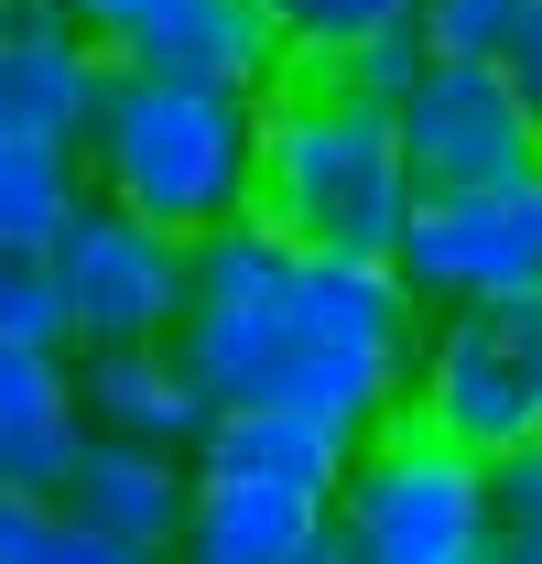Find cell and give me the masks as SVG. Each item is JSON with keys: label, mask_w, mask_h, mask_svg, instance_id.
Here are the masks:
<instances>
[{"label": "cell", "mask_w": 542, "mask_h": 564, "mask_svg": "<svg viewBox=\"0 0 542 564\" xmlns=\"http://www.w3.org/2000/svg\"><path fill=\"white\" fill-rule=\"evenodd\" d=\"M250 217H271L293 250L391 261V239L412 217V163H402V131H391V98L315 76V66H282V87H261Z\"/></svg>", "instance_id": "1"}, {"label": "cell", "mask_w": 542, "mask_h": 564, "mask_svg": "<svg viewBox=\"0 0 542 564\" xmlns=\"http://www.w3.org/2000/svg\"><path fill=\"white\" fill-rule=\"evenodd\" d=\"M76 207H87V152L44 131H0V250H55Z\"/></svg>", "instance_id": "17"}, {"label": "cell", "mask_w": 542, "mask_h": 564, "mask_svg": "<svg viewBox=\"0 0 542 564\" xmlns=\"http://www.w3.org/2000/svg\"><path fill=\"white\" fill-rule=\"evenodd\" d=\"M293 337L304 348H347L380 358V369H412V337H423V304L391 261H347V250H304L293 261Z\"/></svg>", "instance_id": "11"}, {"label": "cell", "mask_w": 542, "mask_h": 564, "mask_svg": "<svg viewBox=\"0 0 542 564\" xmlns=\"http://www.w3.org/2000/svg\"><path fill=\"white\" fill-rule=\"evenodd\" d=\"M391 131H402L412 196H467V185H521V174H542L532 98L510 87V66H488V55H423L412 87L391 98Z\"/></svg>", "instance_id": "6"}, {"label": "cell", "mask_w": 542, "mask_h": 564, "mask_svg": "<svg viewBox=\"0 0 542 564\" xmlns=\"http://www.w3.org/2000/svg\"><path fill=\"white\" fill-rule=\"evenodd\" d=\"M109 44L98 33H76L66 11H22L11 33H0V131H44V141H87L98 120V87H109Z\"/></svg>", "instance_id": "10"}, {"label": "cell", "mask_w": 542, "mask_h": 564, "mask_svg": "<svg viewBox=\"0 0 542 564\" xmlns=\"http://www.w3.org/2000/svg\"><path fill=\"white\" fill-rule=\"evenodd\" d=\"M0 337H22V348H76L66 293H55V272H44V250H0Z\"/></svg>", "instance_id": "21"}, {"label": "cell", "mask_w": 542, "mask_h": 564, "mask_svg": "<svg viewBox=\"0 0 542 564\" xmlns=\"http://www.w3.org/2000/svg\"><path fill=\"white\" fill-rule=\"evenodd\" d=\"M44 272H55V293H66L76 348L174 337V315H185V239L152 228V217H131V207H109L98 185H87V207L55 228Z\"/></svg>", "instance_id": "7"}, {"label": "cell", "mask_w": 542, "mask_h": 564, "mask_svg": "<svg viewBox=\"0 0 542 564\" xmlns=\"http://www.w3.org/2000/svg\"><path fill=\"white\" fill-rule=\"evenodd\" d=\"M44 11H66L76 33H98V44H109V33L131 22V0H44Z\"/></svg>", "instance_id": "25"}, {"label": "cell", "mask_w": 542, "mask_h": 564, "mask_svg": "<svg viewBox=\"0 0 542 564\" xmlns=\"http://www.w3.org/2000/svg\"><path fill=\"white\" fill-rule=\"evenodd\" d=\"M499 564H542V543H499Z\"/></svg>", "instance_id": "27"}, {"label": "cell", "mask_w": 542, "mask_h": 564, "mask_svg": "<svg viewBox=\"0 0 542 564\" xmlns=\"http://www.w3.org/2000/svg\"><path fill=\"white\" fill-rule=\"evenodd\" d=\"M499 66H510V87L532 98V120H542V0H532V22L510 33V55H499Z\"/></svg>", "instance_id": "24"}, {"label": "cell", "mask_w": 542, "mask_h": 564, "mask_svg": "<svg viewBox=\"0 0 542 564\" xmlns=\"http://www.w3.org/2000/svg\"><path fill=\"white\" fill-rule=\"evenodd\" d=\"M87 445V413H76V369L66 348H22L0 337V489H55Z\"/></svg>", "instance_id": "15"}, {"label": "cell", "mask_w": 542, "mask_h": 564, "mask_svg": "<svg viewBox=\"0 0 542 564\" xmlns=\"http://www.w3.org/2000/svg\"><path fill=\"white\" fill-rule=\"evenodd\" d=\"M477 564H499V543H488V554H477Z\"/></svg>", "instance_id": "29"}, {"label": "cell", "mask_w": 542, "mask_h": 564, "mask_svg": "<svg viewBox=\"0 0 542 564\" xmlns=\"http://www.w3.org/2000/svg\"><path fill=\"white\" fill-rule=\"evenodd\" d=\"M76 413H87V434H131V445H196L206 434V402L196 369L174 358V337H131V348H76Z\"/></svg>", "instance_id": "12"}, {"label": "cell", "mask_w": 542, "mask_h": 564, "mask_svg": "<svg viewBox=\"0 0 542 564\" xmlns=\"http://www.w3.org/2000/svg\"><path fill=\"white\" fill-rule=\"evenodd\" d=\"M391 272L412 282V304H510L542 282V174L521 185H467V196H412Z\"/></svg>", "instance_id": "8"}, {"label": "cell", "mask_w": 542, "mask_h": 564, "mask_svg": "<svg viewBox=\"0 0 542 564\" xmlns=\"http://www.w3.org/2000/svg\"><path fill=\"white\" fill-rule=\"evenodd\" d=\"M261 22H271V55H282V66L337 76L358 44L412 33V0H261Z\"/></svg>", "instance_id": "18"}, {"label": "cell", "mask_w": 542, "mask_h": 564, "mask_svg": "<svg viewBox=\"0 0 542 564\" xmlns=\"http://www.w3.org/2000/svg\"><path fill=\"white\" fill-rule=\"evenodd\" d=\"M337 532H347V554H358V564H477L488 543H499L488 467L456 456L445 434H423L412 413H391L380 434L347 445Z\"/></svg>", "instance_id": "4"}, {"label": "cell", "mask_w": 542, "mask_h": 564, "mask_svg": "<svg viewBox=\"0 0 542 564\" xmlns=\"http://www.w3.org/2000/svg\"><path fill=\"white\" fill-rule=\"evenodd\" d=\"M293 239L271 217H217L185 239V315H174V358L196 369L206 402H261L282 337H293Z\"/></svg>", "instance_id": "5"}, {"label": "cell", "mask_w": 542, "mask_h": 564, "mask_svg": "<svg viewBox=\"0 0 542 564\" xmlns=\"http://www.w3.org/2000/svg\"><path fill=\"white\" fill-rule=\"evenodd\" d=\"M22 11H33V0H0V33H11V22H22Z\"/></svg>", "instance_id": "28"}, {"label": "cell", "mask_w": 542, "mask_h": 564, "mask_svg": "<svg viewBox=\"0 0 542 564\" xmlns=\"http://www.w3.org/2000/svg\"><path fill=\"white\" fill-rule=\"evenodd\" d=\"M304 564H358V554H347V532L326 521V532H315V554H304Z\"/></svg>", "instance_id": "26"}, {"label": "cell", "mask_w": 542, "mask_h": 564, "mask_svg": "<svg viewBox=\"0 0 542 564\" xmlns=\"http://www.w3.org/2000/svg\"><path fill=\"white\" fill-rule=\"evenodd\" d=\"M109 55L152 76H217V87H271V66H282L261 0H131Z\"/></svg>", "instance_id": "13"}, {"label": "cell", "mask_w": 542, "mask_h": 564, "mask_svg": "<svg viewBox=\"0 0 542 564\" xmlns=\"http://www.w3.org/2000/svg\"><path fill=\"white\" fill-rule=\"evenodd\" d=\"M402 413L445 434L456 456L499 467L510 445L542 434V282L510 304H445L402 369Z\"/></svg>", "instance_id": "3"}, {"label": "cell", "mask_w": 542, "mask_h": 564, "mask_svg": "<svg viewBox=\"0 0 542 564\" xmlns=\"http://www.w3.org/2000/svg\"><path fill=\"white\" fill-rule=\"evenodd\" d=\"M0 564H152V554L87 532L55 489H44V499H33V489H0Z\"/></svg>", "instance_id": "19"}, {"label": "cell", "mask_w": 542, "mask_h": 564, "mask_svg": "<svg viewBox=\"0 0 542 564\" xmlns=\"http://www.w3.org/2000/svg\"><path fill=\"white\" fill-rule=\"evenodd\" d=\"M185 467H196V478H261V489H315V499H337L347 445L326 434V423L282 413V402H217L206 434L185 445Z\"/></svg>", "instance_id": "16"}, {"label": "cell", "mask_w": 542, "mask_h": 564, "mask_svg": "<svg viewBox=\"0 0 542 564\" xmlns=\"http://www.w3.org/2000/svg\"><path fill=\"white\" fill-rule=\"evenodd\" d=\"M412 66H423V33H380V44H358L337 76H347V87H369V98H402Z\"/></svg>", "instance_id": "23"}, {"label": "cell", "mask_w": 542, "mask_h": 564, "mask_svg": "<svg viewBox=\"0 0 542 564\" xmlns=\"http://www.w3.org/2000/svg\"><path fill=\"white\" fill-rule=\"evenodd\" d=\"M337 521V499L315 489H261V478H196L185 532L163 564H304L315 532Z\"/></svg>", "instance_id": "14"}, {"label": "cell", "mask_w": 542, "mask_h": 564, "mask_svg": "<svg viewBox=\"0 0 542 564\" xmlns=\"http://www.w3.org/2000/svg\"><path fill=\"white\" fill-rule=\"evenodd\" d=\"M87 532H109V543H131V554H174V532H185V499H196V467L174 456V445H131V434H87L76 445V467L55 478Z\"/></svg>", "instance_id": "9"}, {"label": "cell", "mask_w": 542, "mask_h": 564, "mask_svg": "<svg viewBox=\"0 0 542 564\" xmlns=\"http://www.w3.org/2000/svg\"><path fill=\"white\" fill-rule=\"evenodd\" d=\"M76 152H87V185L109 207L196 239L217 217H250V185H261V87L109 66L98 120H87Z\"/></svg>", "instance_id": "2"}, {"label": "cell", "mask_w": 542, "mask_h": 564, "mask_svg": "<svg viewBox=\"0 0 542 564\" xmlns=\"http://www.w3.org/2000/svg\"><path fill=\"white\" fill-rule=\"evenodd\" d=\"M488 510H499V543H542V434L488 467Z\"/></svg>", "instance_id": "22"}, {"label": "cell", "mask_w": 542, "mask_h": 564, "mask_svg": "<svg viewBox=\"0 0 542 564\" xmlns=\"http://www.w3.org/2000/svg\"><path fill=\"white\" fill-rule=\"evenodd\" d=\"M532 22V0H412V33H423V55H510V33Z\"/></svg>", "instance_id": "20"}]
</instances>
